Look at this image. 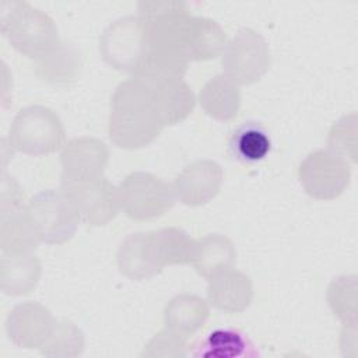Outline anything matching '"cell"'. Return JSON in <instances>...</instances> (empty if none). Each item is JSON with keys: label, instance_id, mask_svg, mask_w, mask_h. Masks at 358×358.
Masks as SVG:
<instances>
[{"label": "cell", "instance_id": "cell-22", "mask_svg": "<svg viewBox=\"0 0 358 358\" xmlns=\"http://www.w3.org/2000/svg\"><path fill=\"white\" fill-rule=\"evenodd\" d=\"M210 315V309L206 301L197 295H178L175 296L164 310V319L166 327L190 336L199 330Z\"/></svg>", "mask_w": 358, "mask_h": 358}, {"label": "cell", "instance_id": "cell-9", "mask_svg": "<svg viewBox=\"0 0 358 358\" xmlns=\"http://www.w3.org/2000/svg\"><path fill=\"white\" fill-rule=\"evenodd\" d=\"M99 50L110 66L133 73L147 53L140 18L126 17L109 25L99 39Z\"/></svg>", "mask_w": 358, "mask_h": 358}, {"label": "cell", "instance_id": "cell-1", "mask_svg": "<svg viewBox=\"0 0 358 358\" xmlns=\"http://www.w3.org/2000/svg\"><path fill=\"white\" fill-rule=\"evenodd\" d=\"M164 127L152 84L131 76L116 88L110 99L109 137L117 147L141 148Z\"/></svg>", "mask_w": 358, "mask_h": 358}, {"label": "cell", "instance_id": "cell-20", "mask_svg": "<svg viewBox=\"0 0 358 358\" xmlns=\"http://www.w3.org/2000/svg\"><path fill=\"white\" fill-rule=\"evenodd\" d=\"M41 238L28 214L24 208L1 214L0 245L4 253H29L36 249Z\"/></svg>", "mask_w": 358, "mask_h": 358}, {"label": "cell", "instance_id": "cell-25", "mask_svg": "<svg viewBox=\"0 0 358 358\" xmlns=\"http://www.w3.org/2000/svg\"><path fill=\"white\" fill-rule=\"evenodd\" d=\"M159 260L162 266L187 264L193 262L196 241L182 228L169 227L155 231Z\"/></svg>", "mask_w": 358, "mask_h": 358}, {"label": "cell", "instance_id": "cell-28", "mask_svg": "<svg viewBox=\"0 0 358 358\" xmlns=\"http://www.w3.org/2000/svg\"><path fill=\"white\" fill-rule=\"evenodd\" d=\"M25 207V196L18 183L6 175H3L1 180V204L0 211L1 214L15 211Z\"/></svg>", "mask_w": 358, "mask_h": 358}, {"label": "cell", "instance_id": "cell-14", "mask_svg": "<svg viewBox=\"0 0 358 358\" xmlns=\"http://www.w3.org/2000/svg\"><path fill=\"white\" fill-rule=\"evenodd\" d=\"M207 294L210 302L217 309L234 315L241 313L249 306L253 288L248 275L229 268L210 278Z\"/></svg>", "mask_w": 358, "mask_h": 358}, {"label": "cell", "instance_id": "cell-7", "mask_svg": "<svg viewBox=\"0 0 358 358\" xmlns=\"http://www.w3.org/2000/svg\"><path fill=\"white\" fill-rule=\"evenodd\" d=\"M222 67L227 76L236 84H253L270 67L267 43L253 29H241L224 52Z\"/></svg>", "mask_w": 358, "mask_h": 358}, {"label": "cell", "instance_id": "cell-12", "mask_svg": "<svg viewBox=\"0 0 358 358\" xmlns=\"http://www.w3.org/2000/svg\"><path fill=\"white\" fill-rule=\"evenodd\" d=\"M222 169L214 161H196L175 179V196L187 206H201L217 196L222 183Z\"/></svg>", "mask_w": 358, "mask_h": 358}, {"label": "cell", "instance_id": "cell-4", "mask_svg": "<svg viewBox=\"0 0 358 358\" xmlns=\"http://www.w3.org/2000/svg\"><path fill=\"white\" fill-rule=\"evenodd\" d=\"M173 187L161 178L134 172L117 187L120 210L133 220H151L164 215L175 203Z\"/></svg>", "mask_w": 358, "mask_h": 358}, {"label": "cell", "instance_id": "cell-21", "mask_svg": "<svg viewBox=\"0 0 358 358\" xmlns=\"http://www.w3.org/2000/svg\"><path fill=\"white\" fill-rule=\"evenodd\" d=\"M193 357H213V358H236V357H256L259 355L252 341L236 329H215L206 338H203Z\"/></svg>", "mask_w": 358, "mask_h": 358}, {"label": "cell", "instance_id": "cell-13", "mask_svg": "<svg viewBox=\"0 0 358 358\" xmlns=\"http://www.w3.org/2000/svg\"><path fill=\"white\" fill-rule=\"evenodd\" d=\"M120 271L131 280H147L162 271L155 231L127 236L117 252Z\"/></svg>", "mask_w": 358, "mask_h": 358}, {"label": "cell", "instance_id": "cell-27", "mask_svg": "<svg viewBox=\"0 0 358 358\" xmlns=\"http://www.w3.org/2000/svg\"><path fill=\"white\" fill-rule=\"evenodd\" d=\"M187 337L172 329L161 330L155 337L144 347L141 357H183L187 347Z\"/></svg>", "mask_w": 358, "mask_h": 358}, {"label": "cell", "instance_id": "cell-23", "mask_svg": "<svg viewBox=\"0 0 358 358\" xmlns=\"http://www.w3.org/2000/svg\"><path fill=\"white\" fill-rule=\"evenodd\" d=\"M271 148L270 134L257 122H245L238 126L229 138L228 150L234 159L245 164L262 161Z\"/></svg>", "mask_w": 358, "mask_h": 358}, {"label": "cell", "instance_id": "cell-16", "mask_svg": "<svg viewBox=\"0 0 358 358\" xmlns=\"http://www.w3.org/2000/svg\"><path fill=\"white\" fill-rule=\"evenodd\" d=\"M83 66L80 49L70 42H60L56 49L36 63V74L55 85H69L77 80Z\"/></svg>", "mask_w": 358, "mask_h": 358}, {"label": "cell", "instance_id": "cell-19", "mask_svg": "<svg viewBox=\"0 0 358 358\" xmlns=\"http://www.w3.org/2000/svg\"><path fill=\"white\" fill-rule=\"evenodd\" d=\"M200 103L214 119L231 120L238 115L241 92L236 83L227 74H218L200 91Z\"/></svg>", "mask_w": 358, "mask_h": 358}, {"label": "cell", "instance_id": "cell-5", "mask_svg": "<svg viewBox=\"0 0 358 358\" xmlns=\"http://www.w3.org/2000/svg\"><path fill=\"white\" fill-rule=\"evenodd\" d=\"M60 190L76 210L80 221L88 225H105L120 210L117 187L103 176L62 182Z\"/></svg>", "mask_w": 358, "mask_h": 358}, {"label": "cell", "instance_id": "cell-3", "mask_svg": "<svg viewBox=\"0 0 358 358\" xmlns=\"http://www.w3.org/2000/svg\"><path fill=\"white\" fill-rule=\"evenodd\" d=\"M13 148L31 155L57 151L64 143V129L59 116L49 108L34 105L21 109L10 127Z\"/></svg>", "mask_w": 358, "mask_h": 358}, {"label": "cell", "instance_id": "cell-6", "mask_svg": "<svg viewBox=\"0 0 358 358\" xmlns=\"http://www.w3.org/2000/svg\"><path fill=\"white\" fill-rule=\"evenodd\" d=\"M28 214L42 242L64 243L77 229L80 218L62 190H43L27 206Z\"/></svg>", "mask_w": 358, "mask_h": 358}, {"label": "cell", "instance_id": "cell-26", "mask_svg": "<svg viewBox=\"0 0 358 358\" xmlns=\"http://www.w3.org/2000/svg\"><path fill=\"white\" fill-rule=\"evenodd\" d=\"M39 350L42 355L76 357L84 350V337L71 322H56L49 338Z\"/></svg>", "mask_w": 358, "mask_h": 358}, {"label": "cell", "instance_id": "cell-2", "mask_svg": "<svg viewBox=\"0 0 358 358\" xmlns=\"http://www.w3.org/2000/svg\"><path fill=\"white\" fill-rule=\"evenodd\" d=\"M10 7L3 17L1 32L13 48L39 60L59 46L57 28L48 14L28 3H10Z\"/></svg>", "mask_w": 358, "mask_h": 358}, {"label": "cell", "instance_id": "cell-15", "mask_svg": "<svg viewBox=\"0 0 358 358\" xmlns=\"http://www.w3.org/2000/svg\"><path fill=\"white\" fill-rule=\"evenodd\" d=\"M224 46L225 35L215 21L192 17L182 48V55L187 62L214 59L222 52Z\"/></svg>", "mask_w": 358, "mask_h": 358}, {"label": "cell", "instance_id": "cell-10", "mask_svg": "<svg viewBox=\"0 0 358 358\" xmlns=\"http://www.w3.org/2000/svg\"><path fill=\"white\" fill-rule=\"evenodd\" d=\"M108 157L106 145L98 138L80 137L69 141L60 155L62 182L102 176Z\"/></svg>", "mask_w": 358, "mask_h": 358}, {"label": "cell", "instance_id": "cell-24", "mask_svg": "<svg viewBox=\"0 0 358 358\" xmlns=\"http://www.w3.org/2000/svg\"><path fill=\"white\" fill-rule=\"evenodd\" d=\"M154 87L158 110L165 126L182 122L194 109V94L183 80H175Z\"/></svg>", "mask_w": 358, "mask_h": 358}, {"label": "cell", "instance_id": "cell-18", "mask_svg": "<svg viewBox=\"0 0 358 358\" xmlns=\"http://www.w3.org/2000/svg\"><path fill=\"white\" fill-rule=\"evenodd\" d=\"M236 252L232 242L220 234H211L196 242V252L192 264L204 278L232 268Z\"/></svg>", "mask_w": 358, "mask_h": 358}, {"label": "cell", "instance_id": "cell-11", "mask_svg": "<svg viewBox=\"0 0 358 358\" xmlns=\"http://www.w3.org/2000/svg\"><path fill=\"white\" fill-rule=\"evenodd\" d=\"M56 320L42 305L25 302L10 312L6 327L13 343L22 348H41L49 338Z\"/></svg>", "mask_w": 358, "mask_h": 358}, {"label": "cell", "instance_id": "cell-8", "mask_svg": "<svg viewBox=\"0 0 358 358\" xmlns=\"http://www.w3.org/2000/svg\"><path fill=\"white\" fill-rule=\"evenodd\" d=\"M350 166L340 155L317 150L299 165V179L306 193L315 199L329 200L340 196L350 182Z\"/></svg>", "mask_w": 358, "mask_h": 358}, {"label": "cell", "instance_id": "cell-17", "mask_svg": "<svg viewBox=\"0 0 358 358\" xmlns=\"http://www.w3.org/2000/svg\"><path fill=\"white\" fill-rule=\"evenodd\" d=\"M41 262L29 253H4L0 263V285L8 295H22L38 284Z\"/></svg>", "mask_w": 358, "mask_h": 358}]
</instances>
